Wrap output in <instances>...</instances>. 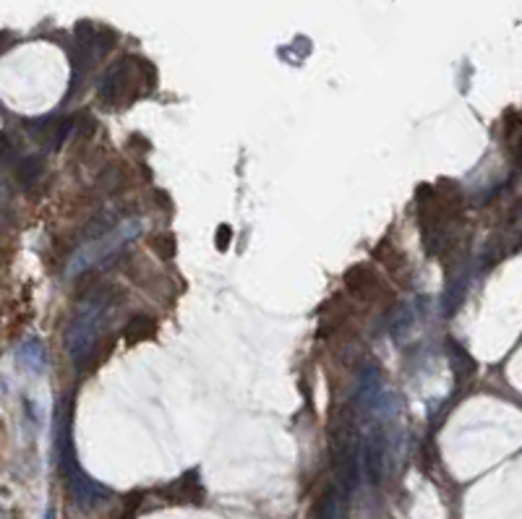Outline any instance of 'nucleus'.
<instances>
[{"label": "nucleus", "mask_w": 522, "mask_h": 519, "mask_svg": "<svg viewBox=\"0 0 522 519\" xmlns=\"http://www.w3.org/2000/svg\"><path fill=\"white\" fill-rule=\"evenodd\" d=\"M55 457H58V467H60L63 478L68 483V491L79 507L92 509V507L108 501L110 491L105 485L94 483L79 467V459L74 451V436H71V410L60 412V418L55 420Z\"/></svg>", "instance_id": "1"}, {"label": "nucleus", "mask_w": 522, "mask_h": 519, "mask_svg": "<svg viewBox=\"0 0 522 519\" xmlns=\"http://www.w3.org/2000/svg\"><path fill=\"white\" fill-rule=\"evenodd\" d=\"M110 308H113V298L110 292H97L94 298H89L76 316L68 326V334H66V347H68V355L71 360L81 365L84 360L92 355L105 323L110 319Z\"/></svg>", "instance_id": "2"}, {"label": "nucleus", "mask_w": 522, "mask_h": 519, "mask_svg": "<svg viewBox=\"0 0 522 519\" xmlns=\"http://www.w3.org/2000/svg\"><path fill=\"white\" fill-rule=\"evenodd\" d=\"M139 233V222H125L118 225L113 233H105L100 240H94L92 245H86L79 256L74 259L71 264V275H81V272H89L94 269L97 264H105L108 259H113L128 240Z\"/></svg>", "instance_id": "3"}, {"label": "nucleus", "mask_w": 522, "mask_h": 519, "mask_svg": "<svg viewBox=\"0 0 522 519\" xmlns=\"http://www.w3.org/2000/svg\"><path fill=\"white\" fill-rule=\"evenodd\" d=\"M16 360H19V365H24L29 373H37L40 376L42 371L47 368V355H44V347H42L40 339H27L21 347H19V353H16Z\"/></svg>", "instance_id": "4"}]
</instances>
